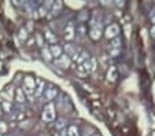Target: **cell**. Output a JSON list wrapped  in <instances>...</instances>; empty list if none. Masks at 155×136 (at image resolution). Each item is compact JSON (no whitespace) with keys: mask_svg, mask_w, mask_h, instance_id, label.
<instances>
[{"mask_svg":"<svg viewBox=\"0 0 155 136\" xmlns=\"http://www.w3.org/2000/svg\"><path fill=\"white\" fill-rule=\"evenodd\" d=\"M35 88H36V80L32 76H26L24 80V92L26 95V98L30 102H33L36 99L35 96Z\"/></svg>","mask_w":155,"mask_h":136,"instance_id":"1","label":"cell"},{"mask_svg":"<svg viewBox=\"0 0 155 136\" xmlns=\"http://www.w3.org/2000/svg\"><path fill=\"white\" fill-rule=\"evenodd\" d=\"M43 121L45 122H52L55 120V106L54 103H48L43 110Z\"/></svg>","mask_w":155,"mask_h":136,"instance_id":"2","label":"cell"},{"mask_svg":"<svg viewBox=\"0 0 155 136\" xmlns=\"http://www.w3.org/2000/svg\"><path fill=\"white\" fill-rule=\"evenodd\" d=\"M118 35H120V26H118L117 24L108 25V26L106 28V30H104V36L107 38H110V40L118 37Z\"/></svg>","mask_w":155,"mask_h":136,"instance_id":"3","label":"cell"},{"mask_svg":"<svg viewBox=\"0 0 155 136\" xmlns=\"http://www.w3.org/2000/svg\"><path fill=\"white\" fill-rule=\"evenodd\" d=\"M70 63H71L70 56H68L66 54H64V55H61L59 58L55 59V65L61 69H68L69 66H70Z\"/></svg>","mask_w":155,"mask_h":136,"instance_id":"4","label":"cell"},{"mask_svg":"<svg viewBox=\"0 0 155 136\" xmlns=\"http://www.w3.org/2000/svg\"><path fill=\"white\" fill-rule=\"evenodd\" d=\"M71 59H73L77 65H82V63L88 59V54L85 52V51H82V50H77L76 54L71 56Z\"/></svg>","mask_w":155,"mask_h":136,"instance_id":"5","label":"cell"},{"mask_svg":"<svg viewBox=\"0 0 155 136\" xmlns=\"http://www.w3.org/2000/svg\"><path fill=\"white\" fill-rule=\"evenodd\" d=\"M74 35H76V30H74V25L73 24H69L68 26L64 28V30H63V37H64V40H73L74 38Z\"/></svg>","mask_w":155,"mask_h":136,"instance_id":"6","label":"cell"},{"mask_svg":"<svg viewBox=\"0 0 155 136\" xmlns=\"http://www.w3.org/2000/svg\"><path fill=\"white\" fill-rule=\"evenodd\" d=\"M117 78H118V69L115 66H110L107 70V80L110 83H114Z\"/></svg>","mask_w":155,"mask_h":136,"instance_id":"7","label":"cell"},{"mask_svg":"<svg viewBox=\"0 0 155 136\" xmlns=\"http://www.w3.org/2000/svg\"><path fill=\"white\" fill-rule=\"evenodd\" d=\"M82 65L87 68L88 73H92V71L96 70V59H95V58H88V59L85 61Z\"/></svg>","mask_w":155,"mask_h":136,"instance_id":"8","label":"cell"},{"mask_svg":"<svg viewBox=\"0 0 155 136\" xmlns=\"http://www.w3.org/2000/svg\"><path fill=\"white\" fill-rule=\"evenodd\" d=\"M56 92H58V91H56L55 87H50L48 89H45V94H44L45 101H50V103H51V101H52V99H55Z\"/></svg>","mask_w":155,"mask_h":136,"instance_id":"9","label":"cell"},{"mask_svg":"<svg viewBox=\"0 0 155 136\" xmlns=\"http://www.w3.org/2000/svg\"><path fill=\"white\" fill-rule=\"evenodd\" d=\"M89 25H91V28H97V26H100V12H99V11H94Z\"/></svg>","mask_w":155,"mask_h":136,"instance_id":"10","label":"cell"},{"mask_svg":"<svg viewBox=\"0 0 155 136\" xmlns=\"http://www.w3.org/2000/svg\"><path fill=\"white\" fill-rule=\"evenodd\" d=\"M89 37H91L92 40H99V38L102 37V29H100V26L91 28V30H89Z\"/></svg>","mask_w":155,"mask_h":136,"instance_id":"11","label":"cell"},{"mask_svg":"<svg viewBox=\"0 0 155 136\" xmlns=\"http://www.w3.org/2000/svg\"><path fill=\"white\" fill-rule=\"evenodd\" d=\"M44 81L41 80V78H38L37 81H36V88H35V96L36 98H38L41 94H43V91H44Z\"/></svg>","mask_w":155,"mask_h":136,"instance_id":"12","label":"cell"},{"mask_svg":"<svg viewBox=\"0 0 155 136\" xmlns=\"http://www.w3.org/2000/svg\"><path fill=\"white\" fill-rule=\"evenodd\" d=\"M44 36H45V38H47V41L51 43V44H56V41H58L56 36L54 35V33L51 32L50 29H45V30H44Z\"/></svg>","mask_w":155,"mask_h":136,"instance_id":"13","label":"cell"},{"mask_svg":"<svg viewBox=\"0 0 155 136\" xmlns=\"http://www.w3.org/2000/svg\"><path fill=\"white\" fill-rule=\"evenodd\" d=\"M51 6H52V2H47L45 4H43V6L38 8V17H45L47 15V12H48V10L51 8Z\"/></svg>","mask_w":155,"mask_h":136,"instance_id":"14","label":"cell"},{"mask_svg":"<svg viewBox=\"0 0 155 136\" xmlns=\"http://www.w3.org/2000/svg\"><path fill=\"white\" fill-rule=\"evenodd\" d=\"M15 101H17L18 103H24V102L26 101V95H25V92L22 88L17 89V92H15Z\"/></svg>","mask_w":155,"mask_h":136,"instance_id":"15","label":"cell"},{"mask_svg":"<svg viewBox=\"0 0 155 136\" xmlns=\"http://www.w3.org/2000/svg\"><path fill=\"white\" fill-rule=\"evenodd\" d=\"M62 6H63L62 2H55V3H52V6H51V15H58L62 10Z\"/></svg>","mask_w":155,"mask_h":136,"instance_id":"16","label":"cell"},{"mask_svg":"<svg viewBox=\"0 0 155 136\" xmlns=\"http://www.w3.org/2000/svg\"><path fill=\"white\" fill-rule=\"evenodd\" d=\"M121 44H122L121 38L115 37V38H113L111 41H110V48H108V50H121Z\"/></svg>","mask_w":155,"mask_h":136,"instance_id":"17","label":"cell"},{"mask_svg":"<svg viewBox=\"0 0 155 136\" xmlns=\"http://www.w3.org/2000/svg\"><path fill=\"white\" fill-rule=\"evenodd\" d=\"M50 52H51V55L52 56H55V58H59V56L62 55V48L59 47V45H51V48H50Z\"/></svg>","mask_w":155,"mask_h":136,"instance_id":"18","label":"cell"},{"mask_svg":"<svg viewBox=\"0 0 155 136\" xmlns=\"http://www.w3.org/2000/svg\"><path fill=\"white\" fill-rule=\"evenodd\" d=\"M41 54H43V58L47 61V62H51V61H52V55H51V52H50V48L43 47V50H41Z\"/></svg>","mask_w":155,"mask_h":136,"instance_id":"19","label":"cell"},{"mask_svg":"<svg viewBox=\"0 0 155 136\" xmlns=\"http://www.w3.org/2000/svg\"><path fill=\"white\" fill-rule=\"evenodd\" d=\"M76 48H74L73 44H66L64 45V52H66V55L68 56H73L74 54H76Z\"/></svg>","mask_w":155,"mask_h":136,"instance_id":"20","label":"cell"},{"mask_svg":"<svg viewBox=\"0 0 155 136\" xmlns=\"http://www.w3.org/2000/svg\"><path fill=\"white\" fill-rule=\"evenodd\" d=\"M77 74L78 76H81V77H85V76H88V70H87V68H85L84 65H78L77 66Z\"/></svg>","mask_w":155,"mask_h":136,"instance_id":"21","label":"cell"},{"mask_svg":"<svg viewBox=\"0 0 155 136\" xmlns=\"http://www.w3.org/2000/svg\"><path fill=\"white\" fill-rule=\"evenodd\" d=\"M2 106H3L4 111H7V113H10L12 110V106H11V103H10L8 101H3L2 102Z\"/></svg>","mask_w":155,"mask_h":136,"instance_id":"22","label":"cell"},{"mask_svg":"<svg viewBox=\"0 0 155 136\" xmlns=\"http://www.w3.org/2000/svg\"><path fill=\"white\" fill-rule=\"evenodd\" d=\"M68 133H69V136H78V129H77V127L71 125V127L69 128Z\"/></svg>","mask_w":155,"mask_h":136,"instance_id":"23","label":"cell"},{"mask_svg":"<svg viewBox=\"0 0 155 136\" xmlns=\"http://www.w3.org/2000/svg\"><path fill=\"white\" fill-rule=\"evenodd\" d=\"M64 125H66V120H64V118H59L58 121H56V124H55V128H56V129H62Z\"/></svg>","mask_w":155,"mask_h":136,"instance_id":"24","label":"cell"},{"mask_svg":"<svg viewBox=\"0 0 155 136\" xmlns=\"http://www.w3.org/2000/svg\"><path fill=\"white\" fill-rule=\"evenodd\" d=\"M26 37H28L26 29H21V30H19V38L22 40V41H25V40H26Z\"/></svg>","mask_w":155,"mask_h":136,"instance_id":"25","label":"cell"},{"mask_svg":"<svg viewBox=\"0 0 155 136\" xmlns=\"http://www.w3.org/2000/svg\"><path fill=\"white\" fill-rule=\"evenodd\" d=\"M6 131H7V125L3 121H0V135H4Z\"/></svg>","mask_w":155,"mask_h":136,"instance_id":"26","label":"cell"},{"mask_svg":"<svg viewBox=\"0 0 155 136\" xmlns=\"http://www.w3.org/2000/svg\"><path fill=\"white\" fill-rule=\"evenodd\" d=\"M110 52V56H118L121 54V50H108Z\"/></svg>","mask_w":155,"mask_h":136,"instance_id":"27","label":"cell"},{"mask_svg":"<svg viewBox=\"0 0 155 136\" xmlns=\"http://www.w3.org/2000/svg\"><path fill=\"white\" fill-rule=\"evenodd\" d=\"M37 43L40 47H44V43H43V38H41V35H37Z\"/></svg>","mask_w":155,"mask_h":136,"instance_id":"28","label":"cell"},{"mask_svg":"<svg viewBox=\"0 0 155 136\" xmlns=\"http://www.w3.org/2000/svg\"><path fill=\"white\" fill-rule=\"evenodd\" d=\"M151 21H152V24H154V26H155V12H152L151 14Z\"/></svg>","mask_w":155,"mask_h":136,"instance_id":"29","label":"cell"},{"mask_svg":"<svg viewBox=\"0 0 155 136\" xmlns=\"http://www.w3.org/2000/svg\"><path fill=\"white\" fill-rule=\"evenodd\" d=\"M151 36L155 38V26H152V28H151Z\"/></svg>","mask_w":155,"mask_h":136,"instance_id":"30","label":"cell"},{"mask_svg":"<svg viewBox=\"0 0 155 136\" xmlns=\"http://www.w3.org/2000/svg\"><path fill=\"white\" fill-rule=\"evenodd\" d=\"M115 4H117V6H121V7L124 6V3H122V2H117V3H115Z\"/></svg>","mask_w":155,"mask_h":136,"instance_id":"31","label":"cell"},{"mask_svg":"<svg viewBox=\"0 0 155 136\" xmlns=\"http://www.w3.org/2000/svg\"><path fill=\"white\" fill-rule=\"evenodd\" d=\"M55 136H61V135H59V133H56V135H55Z\"/></svg>","mask_w":155,"mask_h":136,"instance_id":"32","label":"cell"},{"mask_svg":"<svg viewBox=\"0 0 155 136\" xmlns=\"http://www.w3.org/2000/svg\"><path fill=\"white\" fill-rule=\"evenodd\" d=\"M0 136H6V135H0Z\"/></svg>","mask_w":155,"mask_h":136,"instance_id":"33","label":"cell"},{"mask_svg":"<svg viewBox=\"0 0 155 136\" xmlns=\"http://www.w3.org/2000/svg\"><path fill=\"white\" fill-rule=\"evenodd\" d=\"M95 136H96V135H95Z\"/></svg>","mask_w":155,"mask_h":136,"instance_id":"34","label":"cell"}]
</instances>
